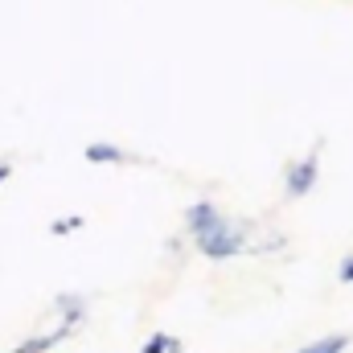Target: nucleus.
I'll list each match as a JSON object with an SVG mask.
<instances>
[{
	"label": "nucleus",
	"instance_id": "7ed1b4c3",
	"mask_svg": "<svg viewBox=\"0 0 353 353\" xmlns=\"http://www.w3.org/2000/svg\"><path fill=\"white\" fill-rule=\"evenodd\" d=\"M70 333H74L70 325H54L50 333H37V337H29V341H21V345H17L12 353H50L54 345H62V341H66Z\"/></svg>",
	"mask_w": 353,
	"mask_h": 353
},
{
	"label": "nucleus",
	"instance_id": "423d86ee",
	"mask_svg": "<svg viewBox=\"0 0 353 353\" xmlns=\"http://www.w3.org/2000/svg\"><path fill=\"white\" fill-rule=\"evenodd\" d=\"M345 345H350V333H329V337H321L296 353H345Z\"/></svg>",
	"mask_w": 353,
	"mask_h": 353
},
{
	"label": "nucleus",
	"instance_id": "20e7f679",
	"mask_svg": "<svg viewBox=\"0 0 353 353\" xmlns=\"http://www.w3.org/2000/svg\"><path fill=\"white\" fill-rule=\"evenodd\" d=\"M83 157H87L90 165H128V161H132V157H128L123 148H115V144H87Z\"/></svg>",
	"mask_w": 353,
	"mask_h": 353
},
{
	"label": "nucleus",
	"instance_id": "f03ea898",
	"mask_svg": "<svg viewBox=\"0 0 353 353\" xmlns=\"http://www.w3.org/2000/svg\"><path fill=\"white\" fill-rule=\"evenodd\" d=\"M316 176H321V161H316V148L308 152V157H300V161H292L288 165V197H304V193H312V185H316Z\"/></svg>",
	"mask_w": 353,
	"mask_h": 353
},
{
	"label": "nucleus",
	"instance_id": "9d476101",
	"mask_svg": "<svg viewBox=\"0 0 353 353\" xmlns=\"http://www.w3.org/2000/svg\"><path fill=\"white\" fill-rule=\"evenodd\" d=\"M8 176H12V165H8V161H4V165H0V185H4V181H8Z\"/></svg>",
	"mask_w": 353,
	"mask_h": 353
},
{
	"label": "nucleus",
	"instance_id": "0eeeda50",
	"mask_svg": "<svg viewBox=\"0 0 353 353\" xmlns=\"http://www.w3.org/2000/svg\"><path fill=\"white\" fill-rule=\"evenodd\" d=\"M140 353H185V350H181V341L169 337V333H152V337L144 341V350H140Z\"/></svg>",
	"mask_w": 353,
	"mask_h": 353
},
{
	"label": "nucleus",
	"instance_id": "1a4fd4ad",
	"mask_svg": "<svg viewBox=\"0 0 353 353\" xmlns=\"http://www.w3.org/2000/svg\"><path fill=\"white\" fill-rule=\"evenodd\" d=\"M337 279L353 288V255H345V259H341V271H337Z\"/></svg>",
	"mask_w": 353,
	"mask_h": 353
},
{
	"label": "nucleus",
	"instance_id": "39448f33",
	"mask_svg": "<svg viewBox=\"0 0 353 353\" xmlns=\"http://www.w3.org/2000/svg\"><path fill=\"white\" fill-rule=\"evenodd\" d=\"M58 308H62V325H83V316H87V300L83 296H74V292H62L58 296Z\"/></svg>",
	"mask_w": 353,
	"mask_h": 353
},
{
	"label": "nucleus",
	"instance_id": "6e6552de",
	"mask_svg": "<svg viewBox=\"0 0 353 353\" xmlns=\"http://www.w3.org/2000/svg\"><path fill=\"white\" fill-rule=\"evenodd\" d=\"M74 230H83V218H79V214H74V218H58V222L50 226V234H58V239H62V234H74Z\"/></svg>",
	"mask_w": 353,
	"mask_h": 353
},
{
	"label": "nucleus",
	"instance_id": "f257e3e1",
	"mask_svg": "<svg viewBox=\"0 0 353 353\" xmlns=\"http://www.w3.org/2000/svg\"><path fill=\"white\" fill-rule=\"evenodd\" d=\"M185 230L193 234V247L205 259H234V255H247V247H251L247 243L251 222L222 214L214 201H193L185 210Z\"/></svg>",
	"mask_w": 353,
	"mask_h": 353
}]
</instances>
